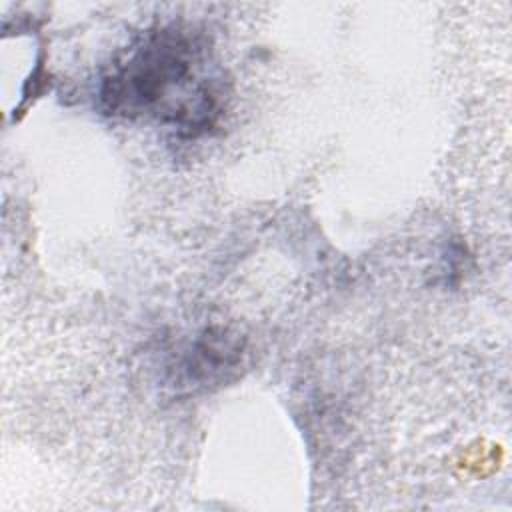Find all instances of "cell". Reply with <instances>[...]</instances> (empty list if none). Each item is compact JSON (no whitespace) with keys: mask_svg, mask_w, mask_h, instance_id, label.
Instances as JSON below:
<instances>
[{"mask_svg":"<svg viewBox=\"0 0 512 512\" xmlns=\"http://www.w3.org/2000/svg\"><path fill=\"white\" fill-rule=\"evenodd\" d=\"M96 100L106 116L150 120L182 136H198L224 112V74L202 30L164 24L112 58Z\"/></svg>","mask_w":512,"mask_h":512,"instance_id":"cell-1","label":"cell"},{"mask_svg":"<svg viewBox=\"0 0 512 512\" xmlns=\"http://www.w3.org/2000/svg\"><path fill=\"white\" fill-rule=\"evenodd\" d=\"M244 344L228 328L210 326L182 342L168 364V382L180 394H198L222 386L242 366Z\"/></svg>","mask_w":512,"mask_h":512,"instance_id":"cell-2","label":"cell"}]
</instances>
